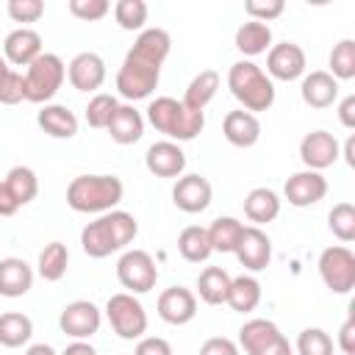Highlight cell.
Wrapping results in <instances>:
<instances>
[{
    "label": "cell",
    "instance_id": "6da1fadb",
    "mask_svg": "<svg viewBox=\"0 0 355 355\" xmlns=\"http://www.w3.org/2000/svg\"><path fill=\"white\" fill-rule=\"evenodd\" d=\"M172 39L164 28H144L116 72V92L130 103L150 97L158 86L161 64L166 61Z\"/></svg>",
    "mask_w": 355,
    "mask_h": 355
},
{
    "label": "cell",
    "instance_id": "7a4b0ae2",
    "mask_svg": "<svg viewBox=\"0 0 355 355\" xmlns=\"http://www.w3.org/2000/svg\"><path fill=\"white\" fill-rule=\"evenodd\" d=\"M139 233V222L128 211H108L100 214L80 230V247L89 258H108L111 252L125 250Z\"/></svg>",
    "mask_w": 355,
    "mask_h": 355
},
{
    "label": "cell",
    "instance_id": "3957f363",
    "mask_svg": "<svg viewBox=\"0 0 355 355\" xmlns=\"http://www.w3.org/2000/svg\"><path fill=\"white\" fill-rule=\"evenodd\" d=\"M125 197L116 175H78L67 186V205L78 214H108Z\"/></svg>",
    "mask_w": 355,
    "mask_h": 355
},
{
    "label": "cell",
    "instance_id": "277c9868",
    "mask_svg": "<svg viewBox=\"0 0 355 355\" xmlns=\"http://www.w3.org/2000/svg\"><path fill=\"white\" fill-rule=\"evenodd\" d=\"M147 122L169 141H191L205 128V111H191L175 97H155L147 105Z\"/></svg>",
    "mask_w": 355,
    "mask_h": 355
},
{
    "label": "cell",
    "instance_id": "5b68a950",
    "mask_svg": "<svg viewBox=\"0 0 355 355\" xmlns=\"http://www.w3.org/2000/svg\"><path fill=\"white\" fill-rule=\"evenodd\" d=\"M227 89L244 111H269L275 105V83L255 61H236L227 69Z\"/></svg>",
    "mask_w": 355,
    "mask_h": 355
},
{
    "label": "cell",
    "instance_id": "8992f818",
    "mask_svg": "<svg viewBox=\"0 0 355 355\" xmlns=\"http://www.w3.org/2000/svg\"><path fill=\"white\" fill-rule=\"evenodd\" d=\"M22 78H25V100L47 105L58 94V89L67 78V64L55 53H42L33 64L25 67Z\"/></svg>",
    "mask_w": 355,
    "mask_h": 355
},
{
    "label": "cell",
    "instance_id": "52a82bcc",
    "mask_svg": "<svg viewBox=\"0 0 355 355\" xmlns=\"http://www.w3.org/2000/svg\"><path fill=\"white\" fill-rule=\"evenodd\" d=\"M105 319L111 330L125 341L141 338L147 333V311L136 300V294H128V291L111 294L105 302Z\"/></svg>",
    "mask_w": 355,
    "mask_h": 355
},
{
    "label": "cell",
    "instance_id": "ba28073f",
    "mask_svg": "<svg viewBox=\"0 0 355 355\" xmlns=\"http://www.w3.org/2000/svg\"><path fill=\"white\" fill-rule=\"evenodd\" d=\"M319 277L333 294H349L355 288V252L344 244H333L322 250Z\"/></svg>",
    "mask_w": 355,
    "mask_h": 355
},
{
    "label": "cell",
    "instance_id": "9c48e42d",
    "mask_svg": "<svg viewBox=\"0 0 355 355\" xmlns=\"http://www.w3.org/2000/svg\"><path fill=\"white\" fill-rule=\"evenodd\" d=\"M116 280L128 294H147L158 283V266L150 252L144 250H128L116 261Z\"/></svg>",
    "mask_w": 355,
    "mask_h": 355
},
{
    "label": "cell",
    "instance_id": "30bf717a",
    "mask_svg": "<svg viewBox=\"0 0 355 355\" xmlns=\"http://www.w3.org/2000/svg\"><path fill=\"white\" fill-rule=\"evenodd\" d=\"M100 324H103V313H100V308H97L94 302H89V300H75V302H69V305L61 311V316H58L61 333H67V336L75 338V341L92 338V336L100 330Z\"/></svg>",
    "mask_w": 355,
    "mask_h": 355
},
{
    "label": "cell",
    "instance_id": "8fae6325",
    "mask_svg": "<svg viewBox=\"0 0 355 355\" xmlns=\"http://www.w3.org/2000/svg\"><path fill=\"white\" fill-rule=\"evenodd\" d=\"M266 75L272 80H297L305 75V50L294 42L272 44L266 53Z\"/></svg>",
    "mask_w": 355,
    "mask_h": 355
},
{
    "label": "cell",
    "instance_id": "7c38bea8",
    "mask_svg": "<svg viewBox=\"0 0 355 355\" xmlns=\"http://www.w3.org/2000/svg\"><path fill=\"white\" fill-rule=\"evenodd\" d=\"M338 153H341V147H338L336 136L327 130H311L300 141V158H302L305 169H313V172L333 166L338 161Z\"/></svg>",
    "mask_w": 355,
    "mask_h": 355
},
{
    "label": "cell",
    "instance_id": "4fadbf2b",
    "mask_svg": "<svg viewBox=\"0 0 355 355\" xmlns=\"http://www.w3.org/2000/svg\"><path fill=\"white\" fill-rule=\"evenodd\" d=\"M283 194H286L288 205H294V208L316 205V202L324 200V194H327V178H324L322 172H313V169L294 172V175L286 180Z\"/></svg>",
    "mask_w": 355,
    "mask_h": 355
},
{
    "label": "cell",
    "instance_id": "5bb4252c",
    "mask_svg": "<svg viewBox=\"0 0 355 355\" xmlns=\"http://www.w3.org/2000/svg\"><path fill=\"white\" fill-rule=\"evenodd\" d=\"M233 255L239 258V263H241L244 269L261 272V269H266L269 261H272V239H269L261 227L244 225V233H241V239H239Z\"/></svg>",
    "mask_w": 355,
    "mask_h": 355
},
{
    "label": "cell",
    "instance_id": "9a60e30c",
    "mask_svg": "<svg viewBox=\"0 0 355 355\" xmlns=\"http://www.w3.org/2000/svg\"><path fill=\"white\" fill-rule=\"evenodd\" d=\"M214 189L208 183V178L202 175H180L172 186V202L183 211V214H200L211 205Z\"/></svg>",
    "mask_w": 355,
    "mask_h": 355
},
{
    "label": "cell",
    "instance_id": "2e32d148",
    "mask_svg": "<svg viewBox=\"0 0 355 355\" xmlns=\"http://www.w3.org/2000/svg\"><path fill=\"white\" fill-rule=\"evenodd\" d=\"M158 316L166 322V324H189L194 316H197V297L191 288H183V286H169L158 294Z\"/></svg>",
    "mask_w": 355,
    "mask_h": 355
},
{
    "label": "cell",
    "instance_id": "e0dca14e",
    "mask_svg": "<svg viewBox=\"0 0 355 355\" xmlns=\"http://www.w3.org/2000/svg\"><path fill=\"white\" fill-rule=\"evenodd\" d=\"M67 78L72 83V89L78 92H97L103 83H105V61L103 55L86 50V53H78L69 64H67Z\"/></svg>",
    "mask_w": 355,
    "mask_h": 355
},
{
    "label": "cell",
    "instance_id": "ac0fdd59",
    "mask_svg": "<svg viewBox=\"0 0 355 355\" xmlns=\"http://www.w3.org/2000/svg\"><path fill=\"white\" fill-rule=\"evenodd\" d=\"M144 166L155 178H180L186 169V153L180 150L178 141L164 139V141H155L147 147Z\"/></svg>",
    "mask_w": 355,
    "mask_h": 355
},
{
    "label": "cell",
    "instance_id": "d6986e66",
    "mask_svg": "<svg viewBox=\"0 0 355 355\" xmlns=\"http://www.w3.org/2000/svg\"><path fill=\"white\" fill-rule=\"evenodd\" d=\"M3 58L8 61V64H14V67H28V64H33L44 50H42V36L33 31V28H17V31H11L8 36H6V42H3Z\"/></svg>",
    "mask_w": 355,
    "mask_h": 355
},
{
    "label": "cell",
    "instance_id": "ffe728a7",
    "mask_svg": "<svg viewBox=\"0 0 355 355\" xmlns=\"http://www.w3.org/2000/svg\"><path fill=\"white\" fill-rule=\"evenodd\" d=\"M222 133L225 139L233 144V147H255L258 139H261V122L255 114L239 108V111H227L225 114V122H222Z\"/></svg>",
    "mask_w": 355,
    "mask_h": 355
},
{
    "label": "cell",
    "instance_id": "44dd1931",
    "mask_svg": "<svg viewBox=\"0 0 355 355\" xmlns=\"http://www.w3.org/2000/svg\"><path fill=\"white\" fill-rule=\"evenodd\" d=\"M300 94H302V103L311 108H330L338 100V80L324 69L308 72L300 83Z\"/></svg>",
    "mask_w": 355,
    "mask_h": 355
},
{
    "label": "cell",
    "instance_id": "7402d4cb",
    "mask_svg": "<svg viewBox=\"0 0 355 355\" xmlns=\"http://www.w3.org/2000/svg\"><path fill=\"white\" fill-rule=\"evenodd\" d=\"M31 286H33V269L22 258L0 261V297H8V300L25 297Z\"/></svg>",
    "mask_w": 355,
    "mask_h": 355
},
{
    "label": "cell",
    "instance_id": "603a6c76",
    "mask_svg": "<svg viewBox=\"0 0 355 355\" xmlns=\"http://www.w3.org/2000/svg\"><path fill=\"white\" fill-rule=\"evenodd\" d=\"M280 327L272 322V319H250L241 324L239 330V347L247 352V355H261L269 344H275L280 338Z\"/></svg>",
    "mask_w": 355,
    "mask_h": 355
},
{
    "label": "cell",
    "instance_id": "cb8c5ba5",
    "mask_svg": "<svg viewBox=\"0 0 355 355\" xmlns=\"http://www.w3.org/2000/svg\"><path fill=\"white\" fill-rule=\"evenodd\" d=\"M36 122L53 139H72L78 133V116L67 105H58V103L42 105V111L36 114Z\"/></svg>",
    "mask_w": 355,
    "mask_h": 355
},
{
    "label": "cell",
    "instance_id": "d4e9b609",
    "mask_svg": "<svg viewBox=\"0 0 355 355\" xmlns=\"http://www.w3.org/2000/svg\"><path fill=\"white\" fill-rule=\"evenodd\" d=\"M108 136L116 141V144H136L139 139H141V133H144V116H141V111H136L130 103L128 105H122L119 103V108H116V114L111 116V122H108Z\"/></svg>",
    "mask_w": 355,
    "mask_h": 355
},
{
    "label": "cell",
    "instance_id": "484cf974",
    "mask_svg": "<svg viewBox=\"0 0 355 355\" xmlns=\"http://www.w3.org/2000/svg\"><path fill=\"white\" fill-rule=\"evenodd\" d=\"M219 83H222V78H219L216 69H200V72L191 78V83L186 86V94H183L180 103H183L186 108H191V111H205V105L216 97Z\"/></svg>",
    "mask_w": 355,
    "mask_h": 355
},
{
    "label": "cell",
    "instance_id": "4316f807",
    "mask_svg": "<svg viewBox=\"0 0 355 355\" xmlns=\"http://www.w3.org/2000/svg\"><path fill=\"white\" fill-rule=\"evenodd\" d=\"M277 214H280V197L272 189L258 186V189H252L244 197V216L250 222H255V227L258 225H266V222H275Z\"/></svg>",
    "mask_w": 355,
    "mask_h": 355
},
{
    "label": "cell",
    "instance_id": "83f0119b",
    "mask_svg": "<svg viewBox=\"0 0 355 355\" xmlns=\"http://www.w3.org/2000/svg\"><path fill=\"white\" fill-rule=\"evenodd\" d=\"M230 275L222 266H205L197 277V294L205 305H225L230 291Z\"/></svg>",
    "mask_w": 355,
    "mask_h": 355
},
{
    "label": "cell",
    "instance_id": "f1b7e54d",
    "mask_svg": "<svg viewBox=\"0 0 355 355\" xmlns=\"http://www.w3.org/2000/svg\"><path fill=\"white\" fill-rule=\"evenodd\" d=\"M236 47H239V53L247 55V61L255 58V55H261V53H266L272 47V28L266 22H255V19L239 25V31H236Z\"/></svg>",
    "mask_w": 355,
    "mask_h": 355
},
{
    "label": "cell",
    "instance_id": "f546056e",
    "mask_svg": "<svg viewBox=\"0 0 355 355\" xmlns=\"http://www.w3.org/2000/svg\"><path fill=\"white\" fill-rule=\"evenodd\" d=\"M261 302V283L252 275H239L230 280V291H227V305L236 313H252Z\"/></svg>",
    "mask_w": 355,
    "mask_h": 355
},
{
    "label": "cell",
    "instance_id": "4dcf8cb0",
    "mask_svg": "<svg viewBox=\"0 0 355 355\" xmlns=\"http://www.w3.org/2000/svg\"><path fill=\"white\" fill-rule=\"evenodd\" d=\"M205 230L214 252H233L244 233V222H239L236 216H216Z\"/></svg>",
    "mask_w": 355,
    "mask_h": 355
},
{
    "label": "cell",
    "instance_id": "1f68e13d",
    "mask_svg": "<svg viewBox=\"0 0 355 355\" xmlns=\"http://www.w3.org/2000/svg\"><path fill=\"white\" fill-rule=\"evenodd\" d=\"M178 252L189 261V263H202L211 258V241H208V230L200 225H189L180 230L178 236Z\"/></svg>",
    "mask_w": 355,
    "mask_h": 355
},
{
    "label": "cell",
    "instance_id": "d6a6232c",
    "mask_svg": "<svg viewBox=\"0 0 355 355\" xmlns=\"http://www.w3.org/2000/svg\"><path fill=\"white\" fill-rule=\"evenodd\" d=\"M33 336V322L31 316L19 313V311H8L0 313V344L8 349H17L22 344H28Z\"/></svg>",
    "mask_w": 355,
    "mask_h": 355
},
{
    "label": "cell",
    "instance_id": "836d02e7",
    "mask_svg": "<svg viewBox=\"0 0 355 355\" xmlns=\"http://www.w3.org/2000/svg\"><path fill=\"white\" fill-rule=\"evenodd\" d=\"M69 266V250L64 241H50L42 252H39V277H44L47 283H55L67 275Z\"/></svg>",
    "mask_w": 355,
    "mask_h": 355
},
{
    "label": "cell",
    "instance_id": "e575fe53",
    "mask_svg": "<svg viewBox=\"0 0 355 355\" xmlns=\"http://www.w3.org/2000/svg\"><path fill=\"white\" fill-rule=\"evenodd\" d=\"M3 180H6L8 191L14 194V200L19 205H28L39 194V178H36V172L31 166H11Z\"/></svg>",
    "mask_w": 355,
    "mask_h": 355
},
{
    "label": "cell",
    "instance_id": "d590c367",
    "mask_svg": "<svg viewBox=\"0 0 355 355\" xmlns=\"http://www.w3.org/2000/svg\"><path fill=\"white\" fill-rule=\"evenodd\" d=\"M330 75L336 80H352L355 78V39H341L330 50Z\"/></svg>",
    "mask_w": 355,
    "mask_h": 355
},
{
    "label": "cell",
    "instance_id": "8d00e7d4",
    "mask_svg": "<svg viewBox=\"0 0 355 355\" xmlns=\"http://www.w3.org/2000/svg\"><path fill=\"white\" fill-rule=\"evenodd\" d=\"M327 227L338 241H344V244L355 241V205L352 202H336L327 214Z\"/></svg>",
    "mask_w": 355,
    "mask_h": 355
},
{
    "label": "cell",
    "instance_id": "74e56055",
    "mask_svg": "<svg viewBox=\"0 0 355 355\" xmlns=\"http://www.w3.org/2000/svg\"><path fill=\"white\" fill-rule=\"evenodd\" d=\"M147 3L144 0H119L114 6V19L122 31H144V22H147Z\"/></svg>",
    "mask_w": 355,
    "mask_h": 355
},
{
    "label": "cell",
    "instance_id": "f35d334b",
    "mask_svg": "<svg viewBox=\"0 0 355 355\" xmlns=\"http://www.w3.org/2000/svg\"><path fill=\"white\" fill-rule=\"evenodd\" d=\"M116 108H119V100H116L114 94L97 92V94L89 100V105H86V122H89V128L105 130L108 122H111V116L116 114Z\"/></svg>",
    "mask_w": 355,
    "mask_h": 355
},
{
    "label": "cell",
    "instance_id": "ab89813d",
    "mask_svg": "<svg viewBox=\"0 0 355 355\" xmlns=\"http://www.w3.org/2000/svg\"><path fill=\"white\" fill-rule=\"evenodd\" d=\"M297 355H333V338L322 327H305L297 336Z\"/></svg>",
    "mask_w": 355,
    "mask_h": 355
},
{
    "label": "cell",
    "instance_id": "60d3db41",
    "mask_svg": "<svg viewBox=\"0 0 355 355\" xmlns=\"http://www.w3.org/2000/svg\"><path fill=\"white\" fill-rule=\"evenodd\" d=\"M67 6H69V14L83 22H97L111 11L108 0H69Z\"/></svg>",
    "mask_w": 355,
    "mask_h": 355
},
{
    "label": "cell",
    "instance_id": "b9f144b4",
    "mask_svg": "<svg viewBox=\"0 0 355 355\" xmlns=\"http://www.w3.org/2000/svg\"><path fill=\"white\" fill-rule=\"evenodd\" d=\"M6 11H8V17L14 22H25L28 25V22H39L42 19L44 3L42 0H8Z\"/></svg>",
    "mask_w": 355,
    "mask_h": 355
},
{
    "label": "cell",
    "instance_id": "7bdbcfd3",
    "mask_svg": "<svg viewBox=\"0 0 355 355\" xmlns=\"http://www.w3.org/2000/svg\"><path fill=\"white\" fill-rule=\"evenodd\" d=\"M25 100V78L17 69H8L6 78L0 80V103L3 105H17Z\"/></svg>",
    "mask_w": 355,
    "mask_h": 355
},
{
    "label": "cell",
    "instance_id": "ee69618b",
    "mask_svg": "<svg viewBox=\"0 0 355 355\" xmlns=\"http://www.w3.org/2000/svg\"><path fill=\"white\" fill-rule=\"evenodd\" d=\"M244 11L255 22H272V19H277L286 11V3L283 0H247Z\"/></svg>",
    "mask_w": 355,
    "mask_h": 355
},
{
    "label": "cell",
    "instance_id": "f6af8a7d",
    "mask_svg": "<svg viewBox=\"0 0 355 355\" xmlns=\"http://www.w3.org/2000/svg\"><path fill=\"white\" fill-rule=\"evenodd\" d=\"M133 355H175V352H172V344L166 338H161V336H141L136 349H133Z\"/></svg>",
    "mask_w": 355,
    "mask_h": 355
},
{
    "label": "cell",
    "instance_id": "bcb514c9",
    "mask_svg": "<svg viewBox=\"0 0 355 355\" xmlns=\"http://www.w3.org/2000/svg\"><path fill=\"white\" fill-rule=\"evenodd\" d=\"M200 355H239V344L225 336H214V338L202 341Z\"/></svg>",
    "mask_w": 355,
    "mask_h": 355
},
{
    "label": "cell",
    "instance_id": "7dc6e473",
    "mask_svg": "<svg viewBox=\"0 0 355 355\" xmlns=\"http://www.w3.org/2000/svg\"><path fill=\"white\" fill-rule=\"evenodd\" d=\"M338 349L344 355H355V316H347L338 327Z\"/></svg>",
    "mask_w": 355,
    "mask_h": 355
},
{
    "label": "cell",
    "instance_id": "c3c4849f",
    "mask_svg": "<svg viewBox=\"0 0 355 355\" xmlns=\"http://www.w3.org/2000/svg\"><path fill=\"white\" fill-rule=\"evenodd\" d=\"M338 119L344 128H355V94H347L341 103H338Z\"/></svg>",
    "mask_w": 355,
    "mask_h": 355
},
{
    "label": "cell",
    "instance_id": "681fc988",
    "mask_svg": "<svg viewBox=\"0 0 355 355\" xmlns=\"http://www.w3.org/2000/svg\"><path fill=\"white\" fill-rule=\"evenodd\" d=\"M19 211V202L14 200V194L8 191L6 180H0V216H14Z\"/></svg>",
    "mask_w": 355,
    "mask_h": 355
},
{
    "label": "cell",
    "instance_id": "f907efd6",
    "mask_svg": "<svg viewBox=\"0 0 355 355\" xmlns=\"http://www.w3.org/2000/svg\"><path fill=\"white\" fill-rule=\"evenodd\" d=\"M261 355H294V349H291V344H288V338L286 336H280L275 344H269Z\"/></svg>",
    "mask_w": 355,
    "mask_h": 355
},
{
    "label": "cell",
    "instance_id": "816d5d0a",
    "mask_svg": "<svg viewBox=\"0 0 355 355\" xmlns=\"http://www.w3.org/2000/svg\"><path fill=\"white\" fill-rule=\"evenodd\" d=\"M61 355H97V349L89 341H72V344H67V349Z\"/></svg>",
    "mask_w": 355,
    "mask_h": 355
},
{
    "label": "cell",
    "instance_id": "f5cc1de1",
    "mask_svg": "<svg viewBox=\"0 0 355 355\" xmlns=\"http://www.w3.org/2000/svg\"><path fill=\"white\" fill-rule=\"evenodd\" d=\"M338 155H344L347 166H355V136H349V139L344 141V150H341Z\"/></svg>",
    "mask_w": 355,
    "mask_h": 355
},
{
    "label": "cell",
    "instance_id": "db71d44e",
    "mask_svg": "<svg viewBox=\"0 0 355 355\" xmlns=\"http://www.w3.org/2000/svg\"><path fill=\"white\" fill-rule=\"evenodd\" d=\"M25 355H58L50 344H31L28 349H25Z\"/></svg>",
    "mask_w": 355,
    "mask_h": 355
},
{
    "label": "cell",
    "instance_id": "11a10c76",
    "mask_svg": "<svg viewBox=\"0 0 355 355\" xmlns=\"http://www.w3.org/2000/svg\"><path fill=\"white\" fill-rule=\"evenodd\" d=\"M8 69H11V67H8V61H6L3 55H0V80L6 78V72H8Z\"/></svg>",
    "mask_w": 355,
    "mask_h": 355
}]
</instances>
